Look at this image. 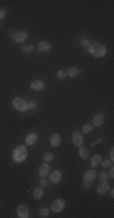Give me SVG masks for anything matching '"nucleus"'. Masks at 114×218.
<instances>
[{"instance_id": "nucleus-1", "label": "nucleus", "mask_w": 114, "mask_h": 218, "mask_svg": "<svg viewBox=\"0 0 114 218\" xmlns=\"http://www.w3.org/2000/svg\"><path fill=\"white\" fill-rule=\"evenodd\" d=\"M89 53L96 58H102L107 53V47L101 43H94L89 46Z\"/></svg>"}, {"instance_id": "nucleus-2", "label": "nucleus", "mask_w": 114, "mask_h": 218, "mask_svg": "<svg viewBox=\"0 0 114 218\" xmlns=\"http://www.w3.org/2000/svg\"><path fill=\"white\" fill-rule=\"evenodd\" d=\"M28 150L26 145H17L12 151V159L15 163H23L27 159Z\"/></svg>"}, {"instance_id": "nucleus-3", "label": "nucleus", "mask_w": 114, "mask_h": 218, "mask_svg": "<svg viewBox=\"0 0 114 218\" xmlns=\"http://www.w3.org/2000/svg\"><path fill=\"white\" fill-rule=\"evenodd\" d=\"M12 106H14V108L16 110H18L21 113H24V112L28 110V103L21 97H15L12 100Z\"/></svg>"}, {"instance_id": "nucleus-4", "label": "nucleus", "mask_w": 114, "mask_h": 218, "mask_svg": "<svg viewBox=\"0 0 114 218\" xmlns=\"http://www.w3.org/2000/svg\"><path fill=\"white\" fill-rule=\"evenodd\" d=\"M64 206H66V202H64L63 199H56V200L51 204V210H52L53 212H56V213H58V212H61V211L64 208Z\"/></svg>"}, {"instance_id": "nucleus-5", "label": "nucleus", "mask_w": 114, "mask_h": 218, "mask_svg": "<svg viewBox=\"0 0 114 218\" xmlns=\"http://www.w3.org/2000/svg\"><path fill=\"white\" fill-rule=\"evenodd\" d=\"M96 177H97L96 171H95L94 169H91V170H88L86 172L84 173L82 181H84V183H86V182H91V183H92V182L96 179Z\"/></svg>"}, {"instance_id": "nucleus-6", "label": "nucleus", "mask_w": 114, "mask_h": 218, "mask_svg": "<svg viewBox=\"0 0 114 218\" xmlns=\"http://www.w3.org/2000/svg\"><path fill=\"white\" fill-rule=\"evenodd\" d=\"M27 38H28V32H27V30H20V32H17V33L15 34L14 40H15V43L21 44V43L26 41Z\"/></svg>"}, {"instance_id": "nucleus-7", "label": "nucleus", "mask_w": 114, "mask_h": 218, "mask_svg": "<svg viewBox=\"0 0 114 218\" xmlns=\"http://www.w3.org/2000/svg\"><path fill=\"white\" fill-rule=\"evenodd\" d=\"M72 139H73V144L76 147V148H80L84 143V138H82V135L78 131L73 132V136H72Z\"/></svg>"}, {"instance_id": "nucleus-8", "label": "nucleus", "mask_w": 114, "mask_h": 218, "mask_svg": "<svg viewBox=\"0 0 114 218\" xmlns=\"http://www.w3.org/2000/svg\"><path fill=\"white\" fill-rule=\"evenodd\" d=\"M38 138H39L38 133H35V132H29V133L26 136V144H27V145H34V144L38 142Z\"/></svg>"}, {"instance_id": "nucleus-9", "label": "nucleus", "mask_w": 114, "mask_h": 218, "mask_svg": "<svg viewBox=\"0 0 114 218\" xmlns=\"http://www.w3.org/2000/svg\"><path fill=\"white\" fill-rule=\"evenodd\" d=\"M49 179H50L51 183L57 184V183H60L62 181V173L60 171H52L50 173V176H49Z\"/></svg>"}, {"instance_id": "nucleus-10", "label": "nucleus", "mask_w": 114, "mask_h": 218, "mask_svg": "<svg viewBox=\"0 0 114 218\" xmlns=\"http://www.w3.org/2000/svg\"><path fill=\"white\" fill-rule=\"evenodd\" d=\"M109 188H110V185H109V183H108L107 181H101V183L97 185V193H98L100 195L106 194V193L109 190Z\"/></svg>"}, {"instance_id": "nucleus-11", "label": "nucleus", "mask_w": 114, "mask_h": 218, "mask_svg": "<svg viewBox=\"0 0 114 218\" xmlns=\"http://www.w3.org/2000/svg\"><path fill=\"white\" fill-rule=\"evenodd\" d=\"M17 216L20 218H28V217H29V211H28V208L24 205L21 204L17 207Z\"/></svg>"}, {"instance_id": "nucleus-12", "label": "nucleus", "mask_w": 114, "mask_h": 218, "mask_svg": "<svg viewBox=\"0 0 114 218\" xmlns=\"http://www.w3.org/2000/svg\"><path fill=\"white\" fill-rule=\"evenodd\" d=\"M45 87V84L43 80H33L31 82V88L34 91H41Z\"/></svg>"}, {"instance_id": "nucleus-13", "label": "nucleus", "mask_w": 114, "mask_h": 218, "mask_svg": "<svg viewBox=\"0 0 114 218\" xmlns=\"http://www.w3.org/2000/svg\"><path fill=\"white\" fill-rule=\"evenodd\" d=\"M49 172H50V165H49V163H45V164H43V165L39 167V176H40V177H46V176H49Z\"/></svg>"}, {"instance_id": "nucleus-14", "label": "nucleus", "mask_w": 114, "mask_h": 218, "mask_svg": "<svg viewBox=\"0 0 114 218\" xmlns=\"http://www.w3.org/2000/svg\"><path fill=\"white\" fill-rule=\"evenodd\" d=\"M51 49H52V45L50 43H47V41H41V43L38 44V50L40 52H47Z\"/></svg>"}, {"instance_id": "nucleus-15", "label": "nucleus", "mask_w": 114, "mask_h": 218, "mask_svg": "<svg viewBox=\"0 0 114 218\" xmlns=\"http://www.w3.org/2000/svg\"><path fill=\"white\" fill-rule=\"evenodd\" d=\"M50 144H51L53 148L58 147V145L61 144V136H60L58 133L52 135V136H51V138H50Z\"/></svg>"}, {"instance_id": "nucleus-16", "label": "nucleus", "mask_w": 114, "mask_h": 218, "mask_svg": "<svg viewBox=\"0 0 114 218\" xmlns=\"http://www.w3.org/2000/svg\"><path fill=\"white\" fill-rule=\"evenodd\" d=\"M92 121H94V125H95V126H101L102 124L104 122V115H103L102 113H97V114L94 116Z\"/></svg>"}, {"instance_id": "nucleus-17", "label": "nucleus", "mask_w": 114, "mask_h": 218, "mask_svg": "<svg viewBox=\"0 0 114 218\" xmlns=\"http://www.w3.org/2000/svg\"><path fill=\"white\" fill-rule=\"evenodd\" d=\"M44 196V190L40 188V187H37V188L33 190V198L35 200H40Z\"/></svg>"}, {"instance_id": "nucleus-18", "label": "nucleus", "mask_w": 114, "mask_h": 218, "mask_svg": "<svg viewBox=\"0 0 114 218\" xmlns=\"http://www.w3.org/2000/svg\"><path fill=\"white\" fill-rule=\"evenodd\" d=\"M67 74H68V76H70V78H75V76H78V75H80L81 74V70L79 69V68H69L68 69V72H66Z\"/></svg>"}, {"instance_id": "nucleus-19", "label": "nucleus", "mask_w": 114, "mask_h": 218, "mask_svg": "<svg viewBox=\"0 0 114 218\" xmlns=\"http://www.w3.org/2000/svg\"><path fill=\"white\" fill-rule=\"evenodd\" d=\"M79 155H80V158L81 159H88L89 158V150H88V148H84L82 145L79 148Z\"/></svg>"}, {"instance_id": "nucleus-20", "label": "nucleus", "mask_w": 114, "mask_h": 218, "mask_svg": "<svg viewBox=\"0 0 114 218\" xmlns=\"http://www.w3.org/2000/svg\"><path fill=\"white\" fill-rule=\"evenodd\" d=\"M101 161H102V160H101V157L96 154V155H94V157L91 158V166H92V167H97V166L101 164Z\"/></svg>"}, {"instance_id": "nucleus-21", "label": "nucleus", "mask_w": 114, "mask_h": 218, "mask_svg": "<svg viewBox=\"0 0 114 218\" xmlns=\"http://www.w3.org/2000/svg\"><path fill=\"white\" fill-rule=\"evenodd\" d=\"M33 45H23L22 46V51L24 52V53H31L32 51H33Z\"/></svg>"}, {"instance_id": "nucleus-22", "label": "nucleus", "mask_w": 114, "mask_h": 218, "mask_svg": "<svg viewBox=\"0 0 114 218\" xmlns=\"http://www.w3.org/2000/svg\"><path fill=\"white\" fill-rule=\"evenodd\" d=\"M92 131V125H90V124H85V125L82 126V132L84 133H90Z\"/></svg>"}, {"instance_id": "nucleus-23", "label": "nucleus", "mask_w": 114, "mask_h": 218, "mask_svg": "<svg viewBox=\"0 0 114 218\" xmlns=\"http://www.w3.org/2000/svg\"><path fill=\"white\" fill-rule=\"evenodd\" d=\"M44 160H45V163L52 161V160H53V154H52V153H46V154L44 155Z\"/></svg>"}, {"instance_id": "nucleus-24", "label": "nucleus", "mask_w": 114, "mask_h": 218, "mask_svg": "<svg viewBox=\"0 0 114 218\" xmlns=\"http://www.w3.org/2000/svg\"><path fill=\"white\" fill-rule=\"evenodd\" d=\"M112 160L110 159H106V160H103V161H101V165H102V167H112Z\"/></svg>"}, {"instance_id": "nucleus-25", "label": "nucleus", "mask_w": 114, "mask_h": 218, "mask_svg": "<svg viewBox=\"0 0 114 218\" xmlns=\"http://www.w3.org/2000/svg\"><path fill=\"white\" fill-rule=\"evenodd\" d=\"M39 216H40L41 218H46V217L49 216V208H41V210L39 211Z\"/></svg>"}, {"instance_id": "nucleus-26", "label": "nucleus", "mask_w": 114, "mask_h": 218, "mask_svg": "<svg viewBox=\"0 0 114 218\" xmlns=\"http://www.w3.org/2000/svg\"><path fill=\"white\" fill-rule=\"evenodd\" d=\"M56 76H57V79H64L67 76V73L64 70H58L56 73Z\"/></svg>"}, {"instance_id": "nucleus-27", "label": "nucleus", "mask_w": 114, "mask_h": 218, "mask_svg": "<svg viewBox=\"0 0 114 218\" xmlns=\"http://www.w3.org/2000/svg\"><path fill=\"white\" fill-rule=\"evenodd\" d=\"M37 102H34V101H31L29 103H28V109L29 110H35L37 109Z\"/></svg>"}, {"instance_id": "nucleus-28", "label": "nucleus", "mask_w": 114, "mask_h": 218, "mask_svg": "<svg viewBox=\"0 0 114 218\" xmlns=\"http://www.w3.org/2000/svg\"><path fill=\"white\" fill-rule=\"evenodd\" d=\"M101 181H107V178H108V173L106 172V171H102L101 173H100V177H98Z\"/></svg>"}, {"instance_id": "nucleus-29", "label": "nucleus", "mask_w": 114, "mask_h": 218, "mask_svg": "<svg viewBox=\"0 0 114 218\" xmlns=\"http://www.w3.org/2000/svg\"><path fill=\"white\" fill-rule=\"evenodd\" d=\"M80 45H81L82 47H89V46H90V41H89L88 39H82V40L80 41Z\"/></svg>"}, {"instance_id": "nucleus-30", "label": "nucleus", "mask_w": 114, "mask_h": 218, "mask_svg": "<svg viewBox=\"0 0 114 218\" xmlns=\"http://www.w3.org/2000/svg\"><path fill=\"white\" fill-rule=\"evenodd\" d=\"M6 16V10L5 9H0V21L4 19Z\"/></svg>"}, {"instance_id": "nucleus-31", "label": "nucleus", "mask_w": 114, "mask_h": 218, "mask_svg": "<svg viewBox=\"0 0 114 218\" xmlns=\"http://www.w3.org/2000/svg\"><path fill=\"white\" fill-rule=\"evenodd\" d=\"M49 184V182H47V179H45V178H43L41 181H40V187H46Z\"/></svg>"}, {"instance_id": "nucleus-32", "label": "nucleus", "mask_w": 114, "mask_h": 218, "mask_svg": "<svg viewBox=\"0 0 114 218\" xmlns=\"http://www.w3.org/2000/svg\"><path fill=\"white\" fill-rule=\"evenodd\" d=\"M110 170H109V173H108V177H110V178H114V169L113 167H109Z\"/></svg>"}, {"instance_id": "nucleus-33", "label": "nucleus", "mask_w": 114, "mask_h": 218, "mask_svg": "<svg viewBox=\"0 0 114 218\" xmlns=\"http://www.w3.org/2000/svg\"><path fill=\"white\" fill-rule=\"evenodd\" d=\"M109 158H110L112 161L114 160V150L113 149H110V151H109Z\"/></svg>"}, {"instance_id": "nucleus-34", "label": "nucleus", "mask_w": 114, "mask_h": 218, "mask_svg": "<svg viewBox=\"0 0 114 218\" xmlns=\"http://www.w3.org/2000/svg\"><path fill=\"white\" fill-rule=\"evenodd\" d=\"M91 187V182H86L85 183V188H90Z\"/></svg>"}, {"instance_id": "nucleus-35", "label": "nucleus", "mask_w": 114, "mask_h": 218, "mask_svg": "<svg viewBox=\"0 0 114 218\" xmlns=\"http://www.w3.org/2000/svg\"><path fill=\"white\" fill-rule=\"evenodd\" d=\"M110 196H114V190H113V189L110 190Z\"/></svg>"}]
</instances>
